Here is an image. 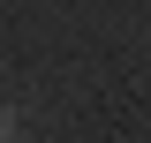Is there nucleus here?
<instances>
[{"label":"nucleus","instance_id":"obj_1","mask_svg":"<svg viewBox=\"0 0 151 143\" xmlns=\"http://www.w3.org/2000/svg\"><path fill=\"white\" fill-rule=\"evenodd\" d=\"M0 143H8V113H0Z\"/></svg>","mask_w":151,"mask_h":143}]
</instances>
